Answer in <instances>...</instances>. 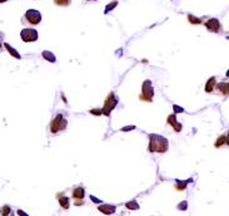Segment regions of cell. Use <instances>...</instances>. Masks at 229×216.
I'll use <instances>...</instances> for the list:
<instances>
[{
  "label": "cell",
  "mask_w": 229,
  "mask_h": 216,
  "mask_svg": "<svg viewBox=\"0 0 229 216\" xmlns=\"http://www.w3.org/2000/svg\"><path fill=\"white\" fill-rule=\"evenodd\" d=\"M169 148V142L165 137L159 135H149V152L164 153Z\"/></svg>",
  "instance_id": "obj_1"
},
{
  "label": "cell",
  "mask_w": 229,
  "mask_h": 216,
  "mask_svg": "<svg viewBox=\"0 0 229 216\" xmlns=\"http://www.w3.org/2000/svg\"><path fill=\"white\" fill-rule=\"evenodd\" d=\"M67 125H68V123H67V119H65V117L61 113H59L50 122V132L51 133H58L59 131H63V130L67 128Z\"/></svg>",
  "instance_id": "obj_2"
},
{
  "label": "cell",
  "mask_w": 229,
  "mask_h": 216,
  "mask_svg": "<svg viewBox=\"0 0 229 216\" xmlns=\"http://www.w3.org/2000/svg\"><path fill=\"white\" fill-rule=\"evenodd\" d=\"M117 104H118V98H117V96H115L114 92H110L109 96L105 98L104 107L102 108L103 114H104V116H110V112L117 107Z\"/></svg>",
  "instance_id": "obj_3"
},
{
  "label": "cell",
  "mask_w": 229,
  "mask_h": 216,
  "mask_svg": "<svg viewBox=\"0 0 229 216\" xmlns=\"http://www.w3.org/2000/svg\"><path fill=\"white\" fill-rule=\"evenodd\" d=\"M153 96H154V88L152 85V82L145 80L142 85V94L139 96V98L144 102H152Z\"/></svg>",
  "instance_id": "obj_4"
},
{
  "label": "cell",
  "mask_w": 229,
  "mask_h": 216,
  "mask_svg": "<svg viewBox=\"0 0 229 216\" xmlns=\"http://www.w3.org/2000/svg\"><path fill=\"white\" fill-rule=\"evenodd\" d=\"M20 37L21 39L25 42V43H30V42H35L38 39V32L35 29H31V28H26V29H23L21 33H20Z\"/></svg>",
  "instance_id": "obj_5"
},
{
  "label": "cell",
  "mask_w": 229,
  "mask_h": 216,
  "mask_svg": "<svg viewBox=\"0 0 229 216\" xmlns=\"http://www.w3.org/2000/svg\"><path fill=\"white\" fill-rule=\"evenodd\" d=\"M25 19L28 20V23H30L33 25H37L42 21V14H40V11H38L35 9H29L25 13Z\"/></svg>",
  "instance_id": "obj_6"
},
{
  "label": "cell",
  "mask_w": 229,
  "mask_h": 216,
  "mask_svg": "<svg viewBox=\"0 0 229 216\" xmlns=\"http://www.w3.org/2000/svg\"><path fill=\"white\" fill-rule=\"evenodd\" d=\"M205 26L212 33H220V30H222L220 21L218 19H215V18H210L208 21H205Z\"/></svg>",
  "instance_id": "obj_7"
},
{
  "label": "cell",
  "mask_w": 229,
  "mask_h": 216,
  "mask_svg": "<svg viewBox=\"0 0 229 216\" xmlns=\"http://www.w3.org/2000/svg\"><path fill=\"white\" fill-rule=\"evenodd\" d=\"M72 195H73V199H74V200H77V201H75V205H77V206H79V205H81V204H83V199H84L85 191H84V189H83L81 186H79V187L74 189V190H73V192H72Z\"/></svg>",
  "instance_id": "obj_8"
},
{
  "label": "cell",
  "mask_w": 229,
  "mask_h": 216,
  "mask_svg": "<svg viewBox=\"0 0 229 216\" xmlns=\"http://www.w3.org/2000/svg\"><path fill=\"white\" fill-rule=\"evenodd\" d=\"M167 121H168V125H169V126H172L177 132H180V131H182V125L177 121L175 114H170V116L168 117V119H167Z\"/></svg>",
  "instance_id": "obj_9"
},
{
  "label": "cell",
  "mask_w": 229,
  "mask_h": 216,
  "mask_svg": "<svg viewBox=\"0 0 229 216\" xmlns=\"http://www.w3.org/2000/svg\"><path fill=\"white\" fill-rule=\"evenodd\" d=\"M98 210H99L100 212H103V214H105V215H112V214L115 212V206L108 205V204H103V205H100L99 207H98Z\"/></svg>",
  "instance_id": "obj_10"
},
{
  "label": "cell",
  "mask_w": 229,
  "mask_h": 216,
  "mask_svg": "<svg viewBox=\"0 0 229 216\" xmlns=\"http://www.w3.org/2000/svg\"><path fill=\"white\" fill-rule=\"evenodd\" d=\"M217 87V82H215V77H210L205 84V92L207 93H212Z\"/></svg>",
  "instance_id": "obj_11"
},
{
  "label": "cell",
  "mask_w": 229,
  "mask_h": 216,
  "mask_svg": "<svg viewBox=\"0 0 229 216\" xmlns=\"http://www.w3.org/2000/svg\"><path fill=\"white\" fill-rule=\"evenodd\" d=\"M215 90L218 92L219 94H223V96H228V83H218L217 87H215Z\"/></svg>",
  "instance_id": "obj_12"
},
{
  "label": "cell",
  "mask_w": 229,
  "mask_h": 216,
  "mask_svg": "<svg viewBox=\"0 0 229 216\" xmlns=\"http://www.w3.org/2000/svg\"><path fill=\"white\" fill-rule=\"evenodd\" d=\"M58 200H59V204H60V206L64 209V210H68L69 209V199L67 197V196H61L60 194L58 195Z\"/></svg>",
  "instance_id": "obj_13"
},
{
  "label": "cell",
  "mask_w": 229,
  "mask_h": 216,
  "mask_svg": "<svg viewBox=\"0 0 229 216\" xmlns=\"http://www.w3.org/2000/svg\"><path fill=\"white\" fill-rule=\"evenodd\" d=\"M224 145H227V135L219 136V137L217 138L215 143H214V147H215V148H220V147L224 146Z\"/></svg>",
  "instance_id": "obj_14"
},
{
  "label": "cell",
  "mask_w": 229,
  "mask_h": 216,
  "mask_svg": "<svg viewBox=\"0 0 229 216\" xmlns=\"http://www.w3.org/2000/svg\"><path fill=\"white\" fill-rule=\"evenodd\" d=\"M43 58L44 59H46L48 62H51V63H54L55 62V57H54V54L51 53V52H48V50H45V52H43Z\"/></svg>",
  "instance_id": "obj_15"
},
{
  "label": "cell",
  "mask_w": 229,
  "mask_h": 216,
  "mask_svg": "<svg viewBox=\"0 0 229 216\" xmlns=\"http://www.w3.org/2000/svg\"><path fill=\"white\" fill-rule=\"evenodd\" d=\"M187 181H177L175 182V189L178 190V191H182V190H185V187H187Z\"/></svg>",
  "instance_id": "obj_16"
},
{
  "label": "cell",
  "mask_w": 229,
  "mask_h": 216,
  "mask_svg": "<svg viewBox=\"0 0 229 216\" xmlns=\"http://www.w3.org/2000/svg\"><path fill=\"white\" fill-rule=\"evenodd\" d=\"M4 45H5V48H7L8 50H9V53H10L11 55H14L15 58H18V59H20V54H19V53H18V52H16V50H15L14 48H11V47H10V45H9L8 43H5Z\"/></svg>",
  "instance_id": "obj_17"
},
{
  "label": "cell",
  "mask_w": 229,
  "mask_h": 216,
  "mask_svg": "<svg viewBox=\"0 0 229 216\" xmlns=\"http://www.w3.org/2000/svg\"><path fill=\"white\" fill-rule=\"evenodd\" d=\"M125 206L129 210H138L139 209V205L137 204V201H129V202L125 204Z\"/></svg>",
  "instance_id": "obj_18"
},
{
  "label": "cell",
  "mask_w": 229,
  "mask_h": 216,
  "mask_svg": "<svg viewBox=\"0 0 229 216\" xmlns=\"http://www.w3.org/2000/svg\"><path fill=\"white\" fill-rule=\"evenodd\" d=\"M10 212H11L10 211V207L8 205H5L3 207V210H2V216H14V214H10Z\"/></svg>",
  "instance_id": "obj_19"
},
{
  "label": "cell",
  "mask_w": 229,
  "mask_h": 216,
  "mask_svg": "<svg viewBox=\"0 0 229 216\" xmlns=\"http://www.w3.org/2000/svg\"><path fill=\"white\" fill-rule=\"evenodd\" d=\"M54 3L59 7H68L70 4V0H54Z\"/></svg>",
  "instance_id": "obj_20"
},
{
  "label": "cell",
  "mask_w": 229,
  "mask_h": 216,
  "mask_svg": "<svg viewBox=\"0 0 229 216\" xmlns=\"http://www.w3.org/2000/svg\"><path fill=\"white\" fill-rule=\"evenodd\" d=\"M188 20H189V23H192V24H200V23H202V19L195 18V16H193L192 14L188 15Z\"/></svg>",
  "instance_id": "obj_21"
},
{
  "label": "cell",
  "mask_w": 229,
  "mask_h": 216,
  "mask_svg": "<svg viewBox=\"0 0 229 216\" xmlns=\"http://www.w3.org/2000/svg\"><path fill=\"white\" fill-rule=\"evenodd\" d=\"M117 5H118V3H117V2H114V3H110V4H108V7L105 8V11H104V13H105V14H108V13H109V11H110L112 9H114V8L117 7Z\"/></svg>",
  "instance_id": "obj_22"
},
{
  "label": "cell",
  "mask_w": 229,
  "mask_h": 216,
  "mask_svg": "<svg viewBox=\"0 0 229 216\" xmlns=\"http://www.w3.org/2000/svg\"><path fill=\"white\" fill-rule=\"evenodd\" d=\"M90 113H91V114H96V116H99V114H103V111H102V109H91V111H90Z\"/></svg>",
  "instance_id": "obj_23"
},
{
  "label": "cell",
  "mask_w": 229,
  "mask_h": 216,
  "mask_svg": "<svg viewBox=\"0 0 229 216\" xmlns=\"http://www.w3.org/2000/svg\"><path fill=\"white\" fill-rule=\"evenodd\" d=\"M178 209H179V210H185V209H187V202H185V201L182 202V204L178 206Z\"/></svg>",
  "instance_id": "obj_24"
},
{
  "label": "cell",
  "mask_w": 229,
  "mask_h": 216,
  "mask_svg": "<svg viewBox=\"0 0 229 216\" xmlns=\"http://www.w3.org/2000/svg\"><path fill=\"white\" fill-rule=\"evenodd\" d=\"M174 111H175L177 113H179V112H184V109H183V108H180V107H178V106H174Z\"/></svg>",
  "instance_id": "obj_25"
},
{
  "label": "cell",
  "mask_w": 229,
  "mask_h": 216,
  "mask_svg": "<svg viewBox=\"0 0 229 216\" xmlns=\"http://www.w3.org/2000/svg\"><path fill=\"white\" fill-rule=\"evenodd\" d=\"M90 199H91V201H94V202H96V204H99V202H102L100 200H98V199H96V197H94L93 195L90 196Z\"/></svg>",
  "instance_id": "obj_26"
},
{
  "label": "cell",
  "mask_w": 229,
  "mask_h": 216,
  "mask_svg": "<svg viewBox=\"0 0 229 216\" xmlns=\"http://www.w3.org/2000/svg\"><path fill=\"white\" fill-rule=\"evenodd\" d=\"M18 215H19V216H28V215H26L24 211H21V210H18Z\"/></svg>",
  "instance_id": "obj_27"
},
{
  "label": "cell",
  "mask_w": 229,
  "mask_h": 216,
  "mask_svg": "<svg viewBox=\"0 0 229 216\" xmlns=\"http://www.w3.org/2000/svg\"><path fill=\"white\" fill-rule=\"evenodd\" d=\"M135 127L134 126H129V127H125V128H123L121 131H129V130H134Z\"/></svg>",
  "instance_id": "obj_28"
},
{
  "label": "cell",
  "mask_w": 229,
  "mask_h": 216,
  "mask_svg": "<svg viewBox=\"0 0 229 216\" xmlns=\"http://www.w3.org/2000/svg\"><path fill=\"white\" fill-rule=\"evenodd\" d=\"M227 145L229 146V132L227 133Z\"/></svg>",
  "instance_id": "obj_29"
},
{
  "label": "cell",
  "mask_w": 229,
  "mask_h": 216,
  "mask_svg": "<svg viewBox=\"0 0 229 216\" xmlns=\"http://www.w3.org/2000/svg\"><path fill=\"white\" fill-rule=\"evenodd\" d=\"M228 96H229V82H228Z\"/></svg>",
  "instance_id": "obj_30"
},
{
  "label": "cell",
  "mask_w": 229,
  "mask_h": 216,
  "mask_svg": "<svg viewBox=\"0 0 229 216\" xmlns=\"http://www.w3.org/2000/svg\"><path fill=\"white\" fill-rule=\"evenodd\" d=\"M0 2H2V3H4V2H7V0H0Z\"/></svg>",
  "instance_id": "obj_31"
},
{
  "label": "cell",
  "mask_w": 229,
  "mask_h": 216,
  "mask_svg": "<svg viewBox=\"0 0 229 216\" xmlns=\"http://www.w3.org/2000/svg\"><path fill=\"white\" fill-rule=\"evenodd\" d=\"M227 76H228V77H229V71H228V72H227Z\"/></svg>",
  "instance_id": "obj_32"
},
{
  "label": "cell",
  "mask_w": 229,
  "mask_h": 216,
  "mask_svg": "<svg viewBox=\"0 0 229 216\" xmlns=\"http://www.w3.org/2000/svg\"><path fill=\"white\" fill-rule=\"evenodd\" d=\"M88 2H89V0H88Z\"/></svg>",
  "instance_id": "obj_33"
}]
</instances>
